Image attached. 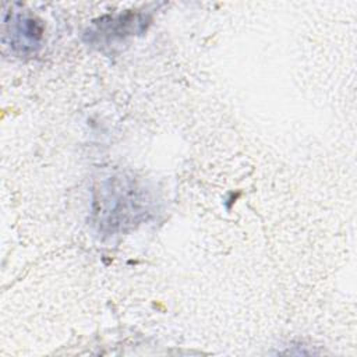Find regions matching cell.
I'll return each mask as SVG.
<instances>
[{
  "mask_svg": "<svg viewBox=\"0 0 357 357\" xmlns=\"http://www.w3.org/2000/svg\"><path fill=\"white\" fill-rule=\"evenodd\" d=\"M17 29L14 31L15 45L24 46V47H32L38 43V39L40 36V31L35 26V21L31 18H22L21 15L17 17Z\"/></svg>",
  "mask_w": 357,
  "mask_h": 357,
  "instance_id": "6da1fadb",
  "label": "cell"
}]
</instances>
